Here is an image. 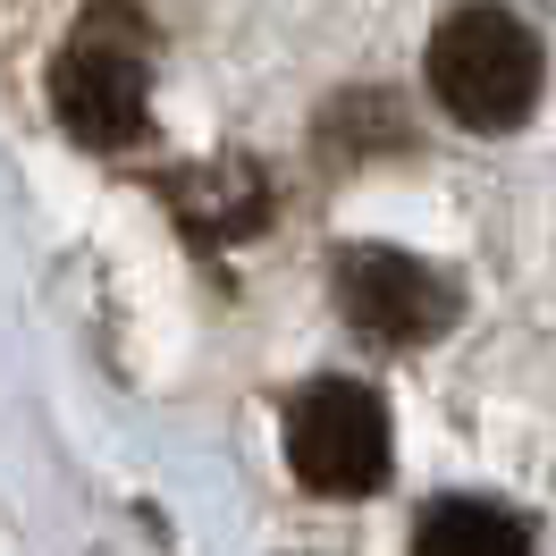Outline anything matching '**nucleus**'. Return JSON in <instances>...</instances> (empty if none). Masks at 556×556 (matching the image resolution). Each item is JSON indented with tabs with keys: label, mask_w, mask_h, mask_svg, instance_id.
I'll return each instance as SVG.
<instances>
[{
	"label": "nucleus",
	"mask_w": 556,
	"mask_h": 556,
	"mask_svg": "<svg viewBox=\"0 0 556 556\" xmlns=\"http://www.w3.org/2000/svg\"><path fill=\"white\" fill-rule=\"evenodd\" d=\"M421 76H430V93H439V110H447L455 127H472V136H506V127L531 118L540 85H548V60H540V35L522 26L515 9L472 0V9L439 17Z\"/></svg>",
	"instance_id": "1"
},
{
	"label": "nucleus",
	"mask_w": 556,
	"mask_h": 556,
	"mask_svg": "<svg viewBox=\"0 0 556 556\" xmlns=\"http://www.w3.org/2000/svg\"><path fill=\"white\" fill-rule=\"evenodd\" d=\"M414 556H531L522 522L506 506H481V497H439L414 531Z\"/></svg>",
	"instance_id": "5"
},
{
	"label": "nucleus",
	"mask_w": 556,
	"mask_h": 556,
	"mask_svg": "<svg viewBox=\"0 0 556 556\" xmlns=\"http://www.w3.org/2000/svg\"><path fill=\"white\" fill-rule=\"evenodd\" d=\"M338 304L371 346H430L455 329V278H439L414 253H388V244H346L338 253Z\"/></svg>",
	"instance_id": "4"
},
{
	"label": "nucleus",
	"mask_w": 556,
	"mask_h": 556,
	"mask_svg": "<svg viewBox=\"0 0 556 556\" xmlns=\"http://www.w3.org/2000/svg\"><path fill=\"white\" fill-rule=\"evenodd\" d=\"M287 455L320 497H371L388 481V405L363 380H313L287 405Z\"/></svg>",
	"instance_id": "2"
},
{
	"label": "nucleus",
	"mask_w": 556,
	"mask_h": 556,
	"mask_svg": "<svg viewBox=\"0 0 556 556\" xmlns=\"http://www.w3.org/2000/svg\"><path fill=\"white\" fill-rule=\"evenodd\" d=\"M51 110H60V127H68L76 143H93V152L136 143L143 118H152V68H143V51L118 35V26L68 35L60 60H51Z\"/></svg>",
	"instance_id": "3"
}]
</instances>
